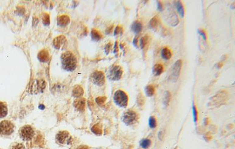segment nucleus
<instances>
[{
    "label": "nucleus",
    "mask_w": 235,
    "mask_h": 149,
    "mask_svg": "<svg viewBox=\"0 0 235 149\" xmlns=\"http://www.w3.org/2000/svg\"><path fill=\"white\" fill-rule=\"evenodd\" d=\"M175 5H176V9L177 10V12H179V15L182 18H184L185 16V11H184V6L181 2V1H175Z\"/></svg>",
    "instance_id": "4be33fe9"
},
{
    "label": "nucleus",
    "mask_w": 235,
    "mask_h": 149,
    "mask_svg": "<svg viewBox=\"0 0 235 149\" xmlns=\"http://www.w3.org/2000/svg\"><path fill=\"white\" fill-rule=\"evenodd\" d=\"M106 99H107V98L105 97H98L96 99V102H97V103L98 105H102L105 103Z\"/></svg>",
    "instance_id": "2f4dec72"
},
{
    "label": "nucleus",
    "mask_w": 235,
    "mask_h": 149,
    "mask_svg": "<svg viewBox=\"0 0 235 149\" xmlns=\"http://www.w3.org/2000/svg\"><path fill=\"white\" fill-rule=\"evenodd\" d=\"M38 59L42 62H47L50 59V55L47 50H42L38 55Z\"/></svg>",
    "instance_id": "2eb2a0df"
},
{
    "label": "nucleus",
    "mask_w": 235,
    "mask_h": 149,
    "mask_svg": "<svg viewBox=\"0 0 235 149\" xmlns=\"http://www.w3.org/2000/svg\"><path fill=\"white\" fill-rule=\"evenodd\" d=\"M54 47L57 50H64L67 47V40L65 36L60 35L56 37L53 41Z\"/></svg>",
    "instance_id": "9d476101"
},
{
    "label": "nucleus",
    "mask_w": 235,
    "mask_h": 149,
    "mask_svg": "<svg viewBox=\"0 0 235 149\" xmlns=\"http://www.w3.org/2000/svg\"><path fill=\"white\" fill-rule=\"evenodd\" d=\"M110 45H110V43H108V44L107 45V47H106V48H105V50H106V51H107V50L108 51V52H107V54L108 53V52H109V50H110Z\"/></svg>",
    "instance_id": "58836bf2"
},
{
    "label": "nucleus",
    "mask_w": 235,
    "mask_h": 149,
    "mask_svg": "<svg viewBox=\"0 0 235 149\" xmlns=\"http://www.w3.org/2000/svg\"><path fill=\"white\" fill-rule=\"evenodd\" d=\"M46 87V82L44 80H37L31 84V92L37 93L42 92Z\"/></svg>",
    "instance_id": "9b49d317"
},
{
    "label": "nucleus",
    "mask_w": 235,
    "mask_h": 149,
    "mask_svg": "<svg viewBox=\"0 0 235 149\" xmlns=\"http://www.w3.org/2000/svg\"><path fill=\"white\" fill-rule=\"evenodd\" d=\"M8 114V108L5 103L0 102V118H3Z\"/></svg>",
    "instance_id": "6ab92c4d"
},
{
    "label": "nucleus",
    "mask_w": 235,
    "mask_h": 149,
    "mask_svg": "<svg viewBox=\"0 0 235 149\" xmlns=\"http://www.w3.org/2000/svg\"><path fill=\"white\" fill-rule=\"evenodd\" d=\"M227 97V95L226 92H218V94H216L215 96H214L210 99L211 102L210 103L215 106L220 105L223 103H224V102H225V100H226Z\"/></svg>",
    "instance_id": "f8f14e48"
},
{
    "label": "nucleus",
    "mask_w": 235,
    "mask_h": 149,
    "mask_svg": "<svg viewBox=\"0 0 235 149\" xmlns=\"http://www.w3.org/2000/svg\"><path fill=\"white\" fill-rule=\"evenodd\" d=\"M91 36L93 40L99 41L102 38V35L98 30L95 29H93L91 31Z\"/></svg>",
    "instance_id": "b1692460"
},
{
    "label": "nucleus",
    "mask_w": 235,
    "mask_h": 149,
    "mask_svg": "<svg viewBox=\"0 0 235 149\" xmlns=\"http://www.w3.org/2000/svg\"><path fill=\"white\" fill-rule=\"evenodd\" d=\"M131 29L135 33H140L142 30V24L141 22L136 21L131 25Z\"/></svg>",
    "instance_id": "a211bd4d"
},
{
    "label": "nucleus",
    "mask_w": 235,
    "mask_h": 149,
    "mask_svg": "<svg viewBox=\"0 0 235 149\" xmlns=\"http://www.w3.org/2000/svg\"><path fill=\"white\" fill-rule=\"evenodd\" d=\"M91 80L93 84L102 86L105 82L104 74L101 71H95L91 75Z\"/></svg>",
    "instance_id": "1a4fd4ad"
},
{
    "label": "nucleus",
    "mask_w": 235,
    "mask_h": 149,
    "mask_svg": "<svg viewBox=\"0 0 235 149\" xmlns=\"http://www.w3.org/2000/svg\"><path fill=\"white\" fill-rule=\"evenodd\" d=\"M163 137V131H160V133H159V138H160V139L162 140Z\"/></svg>",
    "instance_id": "4c0bfd02"
},
{
    "label": "nucleus",
    "mask_w": 235,
    "mask_h": 149,
    "mask_svg": "<svg viewBox=\"0 0 235 149\" xmlns=\"http://www.w3.org/2000/svg\"><path fill=\"white\" fill-rule=\"evenodd\" d=\"M70 21L69 17L66 16V15H63L60 17H59L57 19V22H58V25L61 26H66L69 24Z\"/></svg>",
    "instance_id": "f3484780"
},
{
    "label": "nucleus",
    "mask_w": 235,
    "mask_h": 149,
    "mask_svg": "<svg viewBox=\"0 0 235 149\" xmlns=\"http://www.w3.org/2000/svg\"><path fill=\"white\" fill-rule=\"evenodd\" d=\"M77 149H89V148L86 146H81L78 147Z\"/></svg>",
    "instance_id": "ea45409f"
},
{
    "label": "nucleus",
    "mask_w": 235,
    "mask_h": 149,
    "mask_svg": "<svg viewBox=\"0 0 235 149\" xmlns=\"http://www.w3.org/2000/svg\"><path fill=\"white\" fill-rule=\"evenodd\" d=\"M10 149H25V147L23 144L18 143L13 145Z\"/></svg>",
    "instance_id": "473e14b6"
},
{
    "label": "nucleus",
    "mask_w": 235,
    "mask_h": 149,
    "mask_svg": "<svg viewBox=\"0 0 235 149\" xmlns=\"http://www.w3.org/2000/svg\"><path fill=\"white\" fill-rule=\"evenodd\" d=\"M172 52L170 51V50H169L168 48L167 47H165L163 48L162 51H161V55H162V57L164 59H166V60H168L169 59H170V58L172 57Z\"/></svg>",
    "instance_id": "5701e85b"
},
{
    "label": "nucleus",
    "mask_w": 235,
    "mask_h": 149,
    "mask_svg": "<svg viewBox=\"0 0 235 149\" xmlns=\"http://www.w3.org/2000/svg\"><path fill=\"white\" fill-rule=\"evenodd\" d=\"M145 93L148 97L152 96L155 93V88L152 85H148L145 89Z\"/></svg>",
    "instance_id": "a878e982"
},
{
    "label": "nucleus",
    "mask_w": 235,
    "mask_h": 149,
    "mask_svg": "<svg viewBox=\"0 0 235 149\" xmlns=\"http://www.w3.org/2000/svg\"><path fill=\"white\" fill-rule=\"evenodd\" d=\"M151 144V141L150 140L147 139H143L141 141V146L143 149H147L149 148Z\"/></svg>",
    "instance_id": "cd10ccee"
},
{
    "label": "nucleus",
    "mask_w": 235,
    "mask_h": 149,
    "mask_svg": "<svg viewBox=\"0 0 235 149\" xmlns=\"http://www.w3.org/2000/svg\"><path fill=\"white\" fill-rule=\"evenodd\" d=\"M14 126L9 120H3L0 123V134L9 136L14 132Z\"/></svg>",
    "instance_id": "0eeeda50"
},
{
    "label": "nucleus",
    "mask_w": 235,
    "mask_h": 149,
    "mask_svg": "<svg viewBox=\"0 0 235 149\" xmlns=\"http://www.w3.org/2000/svg\"><path fill=\"white\" fill-rule=\"evenodd\" d=\"M123 74L122 68L119 65H114L109 69L108 72V77L111 81H118L119 80Z\"/></svg>",
    "instance_id": "39448f33"
},
{
    "label": "nucleus",
    "mask_w": 235,
    "mask_h": 149,
    "mask_svg": "<svg viewBox=\"0 0 235 149\" xmlns=\"http://www.w3.org/2000/svg\"><path fill=\"white\" fill-rule=\"evenodd\" d=\"M114 100L118 106L125 108L128 105V97L124 92L118 90L114 95Z\"/></svg>",
    "instance_id": "7ed1b4c3"
},
{
    "label": "nucleus",
    "mask_w": 235,
    "mask_h": 149,
    "mask_svg": "<svg viewBox=\"0 0 235 149\" xmlns=\"http://www.w3.org/2000/svg\"><path fill=\"white\" fill-rule=\"evenodd\" d=\"M19 135L24 140H31L34 136L33 128L30 125H25L21 128L19 130Z\"/></svg>",
    "instance_id": "423d86ee"
},
{
    "label": "nucleus",
    "mask_w": 235,
    "mask_h": 149,
    "mask_svg": "<svg viewBox=\"0 0 235 149\" xmlns=\"http://www.w3.org/2000/svg\"><path fill=\"white\" fill-rule=\"evenodd\" d=\"M165 16L166 21L169 24L175 26L179 24V19L177 16L170 4H168L167 7V10L165 13Z\"/></svg>",
    "instance_id": "f03ea898"
},
{
    "label": "nucleus",
    "mask_w": 235,
    "mask_h": 149,
    "mask_svg": "<svg viewBox=\"0 0 235 149\" xmlns=\"http://www.w3.org/2000/svg\"><path fill=\"white\" fill-rule=\"evenodd\" d=\"M148 41V38L147 36H143L142 38L141 39V42H140V44H141V49H143L146 45L147 42Z\"/></svg>",
    "instance_id": "c756f323"
},
{
    "label": "nucleus",
    "mask_w": 235,
    "mask_h": 149,
    "mask_svg": "<svg viewBox=\"0 0 235 149\" xmlns=\"http://www.w3.org/2000/svg\"></svg>",
    "instance_id": "a19ab883"
},
{
    "label": "nucleus",
    "mask_w": 235,
    "mask_h": 149,
    "mask_svg": "<svg viewBox=\"0 0 235 149\" xmlns=\"http://www.w3.org/2000/svg\"><path fill=\"white\" fill-rule=\"evenodd\" d=\"M61 63L62 68L65 70L70 72L74 71L77 66L76 58L70 51H67L62 54Z\"/></svg>",
    "instance_id": "f257e3e1"
},
{
    "label": "nucleus",
    "mask_w": 235,
    "mask_h": 149,
    "mask_svg": "<svg viewBox=\"0 0 235 149\" xmlns=\"http://www.w3.org/2000/svg\"><path fill=\"white\" fill-rule=\"evenodd\" d=\"M192 113H193V120H194V122L196 123L198 120V112L195 105H193L192 106Z\"/></svg>",
    "instance_id": "7c9ffc66"
},
{
    "label": "nucleus",
    "mask_w": 235,
    "mask_h": 149,
    "mask_svg": "<svg viewBox=\"0 0 235 149\" xmlns=\"http://www.w3.org/2000/svg\"><path fill=\"white\" fill-rule=\"evenodd\" d=\"M84 94V89L80 85H76L72 90V95L76 98H81Z\"/></svg>",
    "instance_id": "dca6fc26"
},
{
    "label": "nucleus",
    "mask_w": 235,
    "mask_h": 149,
    "mask_svg": "<svg viewBox=\"0 0 235 149\" xmlns=\"http://www.w3.org/2000/svg\"><path fill=\"white\" fill-rule=\"evenodd\" d=\"M56 139L59 143L65 144L66 142L69 143V134L67 131H62L57 134Z\"/></svg>",
    "instance_id": "ddd939ff"
},
{
    "label": "nucleus",
    "mask_w": 235,
    "mask_h": 149,
    "mask_svg": "<svg viewBox=\"0 0 235 149\" xmlns=\"http://www.w3.org/2000/svg\"><path fill=\"white\" fill-rule=\"evenodd\" d=\"M160 19L158 16H155L149 21V26L152 29L156 30L160 25Z\"/></svg>",
    "instance_id": "aec40b11"
},
{
    "label": "nucleus",
    "mask_w": 235,
    "mask_h": 149,
    "mask_svg": "<svg viewBox=\"0 0 235 149\" xmlns=\"http://www.w3.org/2000/svg\"><path fill=\"white\" fill-rule=\"evenodd\" d=\"M91 130L94 134L96 135H101L102 133V129L101 124H96L93 126Z\"/></svg>",
    "instance_id": "393cba45"
},
{
    "label": "nucleus",
    "mask_w": 235,
    "mask_h": 149,
    "mask_svg": "<svg viewBox=\"0 0 235 149\" xmlns=\"http://www.w3.org/2000/svg\"><path fill=\"white\" fill-rule=\"evenodd\" d=\"M85 102H86L85 99H84L83 98H79L75 100L74 103V105L78 110L82 111L85 109Z\"/></svg>",
    "instance_id": "4468645a"
},
{
    "label": "nucleus",
    "mask_w": 235,
    "mask_h": 149,
    "mask_svg": "<svg viewBox=\"0 0 235 149\" xmlns=\"http://www.w3.org/2000/svg\"><path fill=\"white\" fill-rule=\"evenodd\" d=\"M149 126L151 129H154L156 127V120L154 117H150L149 119Z\"/></svg>",
    "instance_id": "c85d7f7f"
},
{
    "label": "nucleus",
    "mask_w": 235,
    "mask_h": 149,
    "mask_svg": "<svg viewBox=\"0 0 235 149\" xmlns=\"http://www.w3.org/2000/svg\"><path fill=\"white\" fill-rule=\"evenodd\" d=\"M182 65V61L181 59H179L171 67L170 71V79L173 82H176L177 81L181 72V68Z\"/></svg>",
    "instance_id": "20e7f679"
},
{
    "label": "nucleus",
    "mask_w": 235,
    "mask_h": 149,
    "mask_svg": "<svg viewBox=\"0 0 235 149\" xmlns=\"http://www.w3.org/2000/svg\"><path fill=\"white\" fill-rule=\"evenodd\" d=\"M198 33H199V34L201 35L204 40H205V41L206 40V38H206V35L205 32L203 30H202V29H199V30H198Z\"/></svg>",
    "instance_id": "c9c22d12"
},
{
    "label": "nucleus",
    "mask_w": 235,
    "mask_h": 149,
    "mask_svg": "<svg viewBox=\"0 0 235 149\" xmlns=\"http://www.w3.org/2000/svg\"><path fill=\"white\" fill-rule=\"evenodd\" d=\"M157 7H158V9L160 11H162L163 10V5H162V2L160 1H158L157 2Z\"/></svg>",
    "instance_id": "e433bc0d"
},
{
    "label": "nucleus",
    "mask_w": 235,
    "mask_h": 149,
    "mask_svg": "<svg viewBox=\"0 0 235 149\" xmlns=\"http://www.w3.org/2000/svg\"><path fill=\"white\" fill-rule=\"evenodd\" d=\"M43 24L45 25H49L50 24V16L47 13H43L42 16Z\"/></svg>",
    "instance_id": "bb28decb"
},
{
    "label": "nucleus",
    "mask_w": 235,
    "mask_h": 149,
    "mask_svg": "<svg viewBox=\"0 0 235 149\" xmlns=\"http://www.w3.org/2000/svg\"><path fill=\"white\" fill-rule=\"evenodd\" d=\"M152 71L155 76H160L163 71V67L160 64H155L153 67Z\"/></svg>",
    "instance_id": "412c9836"
},
{
    "label": "nucleus",
    "mask_w": 235,
    "mask_h": 149,
    "mask_svg": "<svg viewBox=\"0 0 235 149\" xmlns=\"http://www.w3.org/2000/svg\"><path fill=\"white\" fill-rule=\"evenodd\" d=\"M138 120L137 114L132 110H128L122 116V120L128 126L134 124Z\"/></svg>",
    "instance_id": "6e6552de"
},
{
    "label": "nucleus",
    "mask_w": 235,
    "mask_h": 149,
    "mask_svg": "<svg viewBox=\"0 0 235 149\" xmlns=\"http://www.w3.org/2000/svg\"><path fill=\"white\" fill-rule=\"evenodd\" d=\"M170 92H166L165 93V99H164V103L165 105H167L170 100Z\"/></svg>",
    "instance_id": "72a5a7b5"
},
{
    "label": "nucleus",
    "mask_w": 235,
    "mask_h": 149,
    "mask_svg": "<svg viewBox=\"0 0 235 149\" xmlns=\"http://www.w3.org/2000/svg\"><path fill=\"white\" fill-rule=\"evenodd\" d=\"M122 33V28L120 26H118L115 30V32H114V34L116 35H118L119 33Z\"/></svg>",
    "instance_id": "f704fd0d"
}]
</instances>
